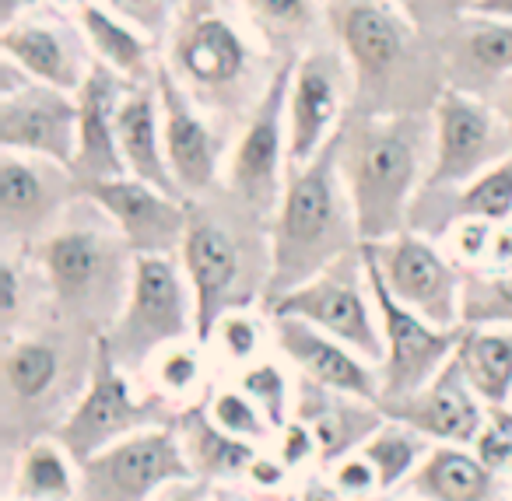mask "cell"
I'll return each instance as SVG.
<instances>
[{
    "mask_svg": "<svg viewBox=\"0 0 512 501\" xmlns=\"http://www.w3.org/2000/svg\"><path fill=\"white\" fill-rule=\"evenodd\" d=\"M327 32L351 71V113H432L446 92L439 36L414 25L393 0H323Z\"/></svg>",
    "mask_w": 512,
    "mask_h": 501,
    "instance_id": "cell-1",
    "label": "cell"
},
{
    "mask_svg": "<svg viewBox=\"0 0 512 501\" xmlns=\"http://www.w3.org/2000/svg\"><path fill=\"white\" fill-rule=\"evenodd\" d=\"M162 67L200 109L239 134L285 64L232 0H186L162 46Z\"/></svg>",
    "mask_w": 512,
    "mask_h": 501,
    "instance_id": "cell-2",
    "label": "cell"
},
{
    "mask_svg": "<svg viewBox=\"0 0 512 501\" xmlns=\"http://www.w3.org/2000/svg\"><path fill=\"white\" fill-rule=\"evenodd\" d=\"M432 169V113L358 116L337 134V172L355 207L362 246L411 225V207Z\"/></svg>",
    "mask_w": 512,
    "mask_h": 501,
    "instance_id": "cell-3",
    "label": "cell"
},
{
    "mask_svg": "<svg viewBox=\"0 0 512 501\" xmlns=\"http://www.w3.org/2000/svg\"><path fill=\"white\" fill-rule=\"evenodd\" d=\"M190 288L197 295L200 337L218 316L242 305H264L271 288V221L249 211L218 186L186 200V235L179 246Z\"/></svg>",
    "mask_w": 512,
    "mask_h": 501,
    "instance_id": "cell-4",
    "label": "cell"
},
{
    "mask_svg": "<svg viewBox=\"0 0 512 501\" xmlns=\"http://www.w3.org/2000/svg\"><path fill=\"white\" fill-rule=\"evenodd\" d=\"M29 253L50 288L53 312L88 333H106L127 302L137 263L113 218L81 190L60 225Z\"/></svg>",
    "mask_w": 512,
    "mask_h": 501,
    "instance_id": "cell-5",
    "label": "cell"
},
{
    "mask_svg": "<svg viewBox=\"0 0 512 501\" xmlns=\"http://www.w3.org/2000/svg\"><path fill=\"white\" fill-rule=\"evenodd\" d=\"M99 333L60 319L50 312L36 326L4 337L0 382H4V445L15 449V438L53 435L92 375Z\"/></svg>",
    "mask_w": 512,
    "mask_h": 501,
    "instance_id": "cell-6",
    "label": "cell"
},
{
    "mask_svg": "<svg viewBox=\"0 0 512 501\" xmlns=\"http://www.w3.org/2000/svg\"><path fill=\"white\" fill-rule=\"evenodd\" d=\"M362 249L355 207L337 172V137L306 165L288 172L285 197L271 218V288L267 302L306 284L334 260Z\"/></svg>",
    "mask_w": 512,
    "mask_h": 501,
    "instance_id": "cell-7",
    "label": "cell"
},
{
    "mask_svg": "<svg viewBox=\"0 0 512 501\" xmlns=\"http://www.w3.org/2000/svg\"><path fill=\"white\" fill-rule=\"evenodd\" d=\"M200 337L197 295L179 256H137L127 302L102 333L113 358L141 379L162 347Z\"/></svg>",
    "mask_w": 512,
    "mask_h": 501,
    "instance_id": "cell-8",
    "label": "cell"
},
{
    "mask_svg": "<svg viewBox=\"0 0 512 501\" xmlns=\"http://www.w3.org/2000/svg\"><path fill=\"white\" fill-rule=\"evenodd\" d=\"M172 421H176V410L165 400H158L137 375H130L113 358V351H109L99 333L85 393L78 396L71 414L60 421V428L53 435L67 445V452L78 463H85L88 456L109 449L120 438H130L144 428H158V424Z\"/></svg>",
    "mask_w": 512,
    "mask_h": 501,
    "instance_id": "cell-9",
    "label": "cell"
},
{
    "mask_svg": "<svg viewBox=\"0 0 512 501\" xmlns=\"http://www.w3.org/2000/svg\"><path fill=\"white\" fill-rule=\"evenodd\" d=\"M264 309L271 316L306 319L316 330L355 347L372 365L383 361V326H379L376 291H372V277L369 267H365L362 249L334 260L327 270L309 277L306 284L292 288L288 295L274 298Z\"/></svg>",
    "mask_w": 512,
    "mask_h": 501,
    "instance_id": "cell-10",
    "label": "cell"
},
{
    "mask_svg": "<svg viewBox=\"0 0 512 501\" xmlns=\"http://www.w3.org/2000/svg\"><path fill=\"white\" fill-rule=\"evenodd\" d=\"M288 71L285 64L260 99V106L249 113L239 127L225 162V186L239 204L271 221L285 197L288 172H292V144H288Z\"/></svg>",
    "mask_w": 512,
    "mask_h": 501,
    "instance_id": "cell-11",
    "label": "cell"
},
{
    "mask_svg": "<svg viewBox=\"0 0 512 501\" xmlns=\"http://www.w3.org/2000/svg\"><path fill=\"white\" fill-rule=\"evenodd\" d=\"M362 253L400 305L446 330L463 326V270L439 239L407 228L393 239L362 246Z\"/></svg>",
    "mask_w": 512,
    "mask_h": 501,
    "instance_id": "cell-12",
    "label": "cell"
},
{
    "mask_svg": "<svg viewBox=\"0 0 512 501\" xmlns=\"http://www.w3.org/2000/svg\"><path fill=\"white\" fill-rule=\"evenodd\" d=\"M197 480L186 463L176 421L120 438L81 463L78 501H155L169 487Z\"/></svg>",
    "mask_w": 512,
    "mask_h": 501,
    "instance_id": "cell-13",
    "label": "cell"
},
{
    "mask_svg": "<svg viewBox=\"0 0 512 501\" xmlns=\"http://www.w3.org/2000/svg\"><path fill=\"white\" fill-rule=\"evenodd\" d=\"M512 155V134L488 99L446 88L432 109V169L425 190H456Z\"/></svg>",
    "mask_w": 512,
    "mask_h": 501,
    "instance_id": "cell-14",
    "label": "cell"
},
{
    "mask_svg": "<svg viewBox=\"0 0 512 501\" xmlns=\"http://www.w3.org/2000/svg\"><path fill=\"white\" fill-rule=\"evenodd\" d=\"M351 71L334 39H323L288 71V144H292V169L306 165L341 134L351 113Z\"/></svg>",
    "mask_w": 512,
    "mask_h": 501,
    "instance_id": "cell-15",
    "label": "cell"
},
{
    "mask_svg": "<svg viewBox=\"0 0 512 501\" xmlns=\"http://www.w3.org/2000/svg\"><path fill=\"white\" fill-rule=\"evenodd\" d=\"M78 197L81 179L71 165L0 151V246L32 249L60 225Z\"/></svg>",
    "mask_w": 512,
    "mask_h": 501,
    "instance_id": "cell-16",
    "label": "cell"
},
{
    "mask_svg": "<svg viewBox=\"0 0 512 501\" xmlns=\"http://www.w3.org/2000/svg\"><path fill=\"white\" fill-rule=\"evenodd\" d=\"M365 267H369V260H365ZM369 277H372V291H376L379 326H383V361H379L383 396H379V403H390L400 400V396L418 393L421 386H428L453 361L463 337V326L446 330V326L428 323L418 312L400 305L386 291V284L379 281V274L372 267Z\"/></svg>",
    "mask_w": 512,
    "mask_h": 501,
    "instance_id": "cell-17",
    "label": "cell"
},
{
    "mask_svg": "<svg viewBox=\"0 0 512 501\" xmlns=\"http://www.w3.org/2000/svg\"><path fill=\"white\" fill-rule=\"evenodd\" d=\"M158 99H162V127H165V155L183 200L207 197L225 179V162L232 151L235 134L225 123L200 109L169 71L158 64L155 74Z\"/></svg>",
    "mask_w": 512,
    "mask_h": 501,
    "instance_id": "cell-18",
    "label": "cell"
},
{
    "mask_svg": "<svg viewBox=\"0 0 512 501\" xmlns=\"http://www.w3.org/2000/svg\"><path fill=\"white\" fill-rule=\"evenodd\" d=\"M0 53L22 64L39 85L74 95L95 67L78 15H64L46 4H36L8 29H0Z\"/></svg>",
    "mask_w": 512,
    "mask_h": 501,
    "instance_id": "cell-19",
    "label": "cell"
},
{
    "mask_svg": "<svg viewBox=\"0 0 512 501\" xmlns=\"http://www.w3.org/2000/svg\"><path fill=\"white\" fill-rule=\"evenodd\" d=\"M113 218L137 256H179L186 235V200L134 176L81 186Z\"/></svg>",
    "mask_w": 512,
    "mask_h": 501,
    "instance_id": "cell-20",
    "label": "cell"
},
{
    "mask_svg": "<svg viewBox=\"0 0 512 501\" xmlns=\"http://www.w3.org/2000/svg\"><path fill=\"white\" fill-rule=\"evenodd\" d=\"M0 151L74 165L78 151V95L32 81L0 99Z\"/></svg>",
    "mask_w": 512,
    "mask_h": 501,
    "instance_id": "cell-21",
    "label": "cell"
},
{
    "mask_svg": "<svg viewBox=\"0 0 512 501\" xmlns=\"http://www.w3.org/2000/svg\"><path fill=\"white\" fill-rule=\"evenodd\" d=\"M379 407L386 410V417L411 424L414 431H421L435 445H474L484 421H488V403L470 386L456 354L418 393L379 403Z\"/></svg>",
    "mask_w": 512,
    "mask_h": 501,
    "instance_id": "cell-22",
    "label": "cell"
},
{
    "mask_svg": "<svg viewBox=\"0 0 512 501\" xmlns=\"http://www.w3.org/2000/svg\"><path fill=\"white\" fill-rule=\"evenodd\" d=\"M274 344L278 354L295 368L299 379H309L316 386L337 389V393L376 400L383 396L379 386V365L348 347L344 340L316 330L313 323L295 316H274Z\"/></svg>",
    "mask_w": 512,
    "mask_h": 501,
    "instance_id": "cell-23",
    "label": "cell"
},
{
    "mask_svg": "<svg viewBox=\"0 0 512 501\" xmlns=\"http://www.w3.org/2000/svg\"><path fill=\"white\" fill-rule=\"evenodd\" d=\"M446 60V88L495 99V92L512 78V22L470 11L439 36Z\"/></svg>",
    "mask_w": 512,
    "mask_h": 501,
    "instance_id": "cell-24",
    "label": "cell"
},
{
    "mask_svg": "<svg viewBox=\"0 0 512 501\" xmlns=\"http://www.w3.org/2000/svg\"><path fill=\"white\" fill-rule=\"evenodd\" d=\"M130 92V81L95 64L85 85L78 88V151H74V176L85 183L127 176L120 155V106Z\"/></svg>",
    "mask_w": 512,
    "mask_h": 501,
    "instance_id": "cell-25",
    "label": "cell"
},
{
    "mask_svg": "<svg viewBox=\"0 0 512 501\" xmlns=\"http://www.w3.org/2000/svg\"><path fill=\"white\" fill-rule=\"evenodd\" d=\"M295 417L313 428L316 442H320V470H330L376 435V428L386 421V410L376 400H362V396L337 393V389L299 379Z\"/></svg>",
    "mask_w": 512,
    "mask_h": 501,
    "instance_id": "cell-26",
    "label": "cell"
},
{
    "mask_svg": "<svg viewBox=\"0 0 512 501\" xmlns=\"http://www.w3.org/2000/svg\"><path fill=\"white\" fill-rule=\"evenodd\" d=\"M463 218L512 221V155L456 190H421L407 228L428 239H442L449 225Z\"/></svg>",
    "mask_w": 512,
    "mask_h": 501,
    "instance_id": "cell-27",
    "label": "cell"
},
{
    "mask_svg": "<svg viewBox=\"0 0 512 501\" xmlns=\"http://www.w3.org/2000/svg\"><path fill=\"white\" fill-rule=\"evenodd\" d=\"M404 491L421 501H512V477L491 470L474 445H432Z\"/></svg>",
    "mask_w": 512,
    "mask_h": 501,
    "instance_id": "cell-28",
    "label": "cell"
},
{
    "mask_svg": "<svg viewBox=\"0 0 512 501\" xmlns=\"http://www.w3.org/2000/svg\"><path fill=\"white\" fill-rule=\"evenodd\" d=\"M116 130H120V155L123 165H127V176L144 179L151 186H162L169 193H179L169 169V155H165L162 99H158L155 81L130 85L127 99L120 106V127Z\"/></svg>",
    "mask_w": 512,
    "mask_h": 501,
    "instance_id": "cell-29",
    "label": "cell"
},
{
    "mask_svg": "<svg viewBox=\"0 0 512 501\" xmlns=\"http://www.w3.org/2000/svg\"><path fill=\"white\" fill-rule=\"evenodd\" d=\"M176 431L179 442H183L186 463H190L193 477L207 487L232 484L242 487L249 477V466L260 456V445H249L242 438L221 431L211 421V414L204 410V403L190 410H179L176 414Z\"/></svg>",
    "mask_w": 512,
    "mask_h": 501,
    "instance_id": "cell-30",
    "label": "cell"
},
{
    "mask_svg": "<svg viewBox=\"0 0 512 501\" xmlns=\"http://www.w3.org/2000/svg\"><path fill=\"white\" fill-rule=\"evenodd\" d=\"M232 4L281 64H292L330 36L323 0H232Z\"/></svg>",
    "mask_w": 512,
    "mask_h": 501,
    "instance_id": "cell-31",
    "label": "cell"
},
{
    "mask_svg": "<svg viewBox=\"0 0 512 501\" xmlns=\"http://www.w3.org/2000/svg\"><path fill=\"white\" fill-rule=\"evenodd\" d=\"M78 22L85 29L88 46H92L95 64H106L109 71L127 78L130 85L155 81L158 64H162V46L151 36H144L137 25L102 8L99 0H88L85 8L78 11Z\"/></svg>",
    "mask_w": 512,
    "mask_h": 501,
    "instance_id": "cell-32",
    "label": "cell"
},
{
    "mask_svg": "<svg viewBox=\"0 0 512 501\" xmlns=\"http://www.w3.org/2000/svg\"><path fill=\"white\" fill-rule=\"evenodd\" d=\"M218 372L221 368L214 361L211 347L204 344V337H190L162 347L148 361L141 382L179 414V410L197 407L211 396V389L218 386Z\"/></svg>",
    "mask_w": 512,
    "mask_h": 501,
    "instance_id": "cell-33",
    "label": "cell"
},
{
    "mask_svg": "<svg viewBox=\"0 0 512 501\" xmlns=\"http://www.w3.org/2000/svg\"><path fill=\"white\" fill-rule=\"evenodd\" d=\"M81 494V463L67 452L57 435L32 438L18 449L11 463L8 498L22 501H78Z\"/></svg>",
    "mask_w": 512,
    "mask_h": 501,
    "instance_id": "cell-34",
    "label": "cell"
},
{
    "mask_svg": "<svg viewBox=\"0 0 512 501\" xmlns=\"http://www.w3.org/2000/svg\"><path fill=\"white\" fill-rule=\"evenodd\" d=\"M463 375L488 407L512 403V326H463L456 347Z\"/></svg>",
    "mask_w": 512,
    "mask_h": 501,
    "instance_id": "cell-35",
    "label": "cell"
},
{
    "mask_svg": "<svg viewBox=\"0 0 512 501\" xmlns=\"http://www.w3.org/2000/svg\"><path fill=\"white\" fill-rule=\"evenodd\" d=\"M204 344L211 347L214 361H218L221 375H235L242 368L256 365V361L278 354L274 344V316L264 305H242V309H228L211 323L204 333Z\"/></svg>",
    "mask_w": 512,
    "mask_h": 501,
    "instance_id": "cell-36",
    "label": "cell"
},
{
    "mask_svg": "<svg viewBox=\"0 0 512 501\" xmlns=\"http://www.w3.org/2000/svg\"><path fill=\"white\" fill-rule=\"evenodd\" d=\"M432 445L435 442H428V438L421 435V431H414L411 424L386 417V421L376 428V435H372L358 452L376 466L379 487H383V491H404L407 480L414 477V470H418V466L425 463L428 452H432Z\"/></svg>",
    "mask_w": 512,
    "mask_h": 501,
    "instance_id": "cell-37",
    "label": "cell"
},
{
    "mask_svg": "<svg viewBox=\"0 0 512 501\" xmlns=\"http://www.w3.org/2000/svg\"><path fill=\"white\" fill-rule=\"evenodd\" d=\"M256 407L271 417L274 428H285L295 417V389H299V375L288 365L281 354H271V358L256 361V365L242 368V372L228 375Z\"/></svg>",
    "mask_w": 512,
    "mask_h": 501,
    "instance_id": "cell-38",
    "label": "cell"
},
{
    "mask_svg": "<svg viewBox=\"0 0 512 501\" xmlns=\"http://www.w3.org/2000/svg\"><path fill=\"white\" fill-rule=\"evenodd\" d=\"M204 410L211 414V421L218 424L221 431H228V435L242 438V442H249V445L267 449V445H274V438H278V428L271 424V417L256 407L232 379H225V375H221L218 386H214L211 396L204 400Z\"/></svg>",
    "mask_w": 512,
    "mask_h": 501,
    "instance_id": "cell-39",
    "label": "cell"
},
{
    "mask_svg": "<svg viewBox=\"0 0 512 501\" xmlns=\"http://www.w3.org/2000/svg\"><path fill=\"white\" fill-rule=\"evenodd\" d=\"M463 326H512V270L463 274Z\"/></svg>",
    "mask_w": 512,
    "mask_h": 501,
    "instance_id": "cell-40",
    "label": "cell"
},
{
    "mask_svg": "<svg viewBox=\"0 0 512 501\" xmlns=\"http://www.w3.org/2000/svg\"><path fill=\"white\" fill-rule=\"evenodd\" d=\"M102 8H109L113 15L127 18L130 25L151 36L158 46H165L172 25H176L179 11H183L186 0H99Z\"/></svg>",
    "mask_w": 512,
    "mask_h": 501,
    "instance_id": "cell-41",
    "label": "cell"
},
{
    "mask_svg": "<svg viewBox=\"0 0 512 501\" xmlns=\"http://www.w3.org/2000/svg\"><path fill=\"white\" fill-rule=\"evenodd\" d=\"M474 452L491 470L512 477V407H488V421L477 435Z\"/></svg>",
    "mask_w": 512,
    "mask_h": 501,
    "instance_id": "cell-42",
    "label": "cell"
},
{
    "mask_svg": "<svg viewBox=\"0 0 512 501\" xmlns=\"http://www.w3.org/2000/svg\"><path fill=\"white\" fill-rule=\"evenodd\" d=\"M414 25H421L432 36H442L449 25H456L460 18H467L470 11H477L481 0H393Z\"/></svg>",
    "mask_w": 512,
    "mask_h": 501,
    "instance_id": "cell-43",
    "label": "cell"
},
{
    "mask_svg": "<svg viewBox=\"0 0 512 501\" xmlns=\"http://www.w3.org/2000/svg\"><path fill=\"white\" fill-rule=\"evenodd\" d=\"M271 449L278 452L281 463H285L292 473L306 470V466H313V463L320 466V442H316L313 428H309L306 421H299V417H292V421L278 431Z\"/></svg>",
    "mask_w": 512,
    "mask_h": 501,
    "instance_id": "cell-44",
    "label": "cell"
},
{
    "mask_svg": "<svg viewBox=\"0 0 512 501\" xmlns=\"http://www.w3.org/2000/svg\"><path fill=\"white\" fill-rule=\"evenodd\" d=\"M327 477L334 480L351 501H365V498H372V494H383L376 466H372L362 452H351V456H344L341 463H334L327 470Z\"/></svg>",
    "mask_w": 512,
    "mask_h": 501,
    "instance_id": "cell-45",
    "label": "cell"
},
{
    "mask_svg": "<svg viewBox=\"0 0 512 501\" xmlns=\"http://www.w3.org/2000/svg\"><path fill=\"white\" fill-rule=\"evenodd\" d=\"M295 473L288 470L285 463H281L278 452H271V445L267 449H260V456L253 459V466H249V477L242 487H253V494H285L288 480H292Z\"/></svg>",
    "mask_w": 512,
    "mask_h": 501,
    "instance_id": "cell-46",
    "label": "cell"
},
{
    "mask_svg": "<svg viewBox=\"0 0 512 501\" xmlns=\"http://www.w3.org/2000/svg\"><path fill=\"white\" fill-rule=\"evenodd\" d=\"M295 501H351V498L330 477H323V473H313V477H306L299 484V491H295Z\"/></svg>",
    "mask_w": 512,
    "mask_h": 501,
    "instance_id": "cell-47",
    "label": "cell"
},
{
    "mask_svg": "<svg viewBox=\"0 0 512 501\" xmlns=\"http://www.w3.org/2000/svg\"><path fill=\"white\" fill-rule=\"evenodd\" d=\"M155 501H207V484H200V480H186V484H176L165 494H158Z\"/></svg>",
    "mask_w": 512,
    "mask_h": 501,
    "instance_id": "cell-48",
    "label": "cell"
},
{
    "mask_svg": "<svg viewBox=\"0 0 512 501\" xmlns=\"http://www.w3.org/2000/svg\"><path fill=\"white\" fill-rule=\"evenodd\" d=\"M491 106L498 109V116L505 120V127H509V134H512V78L505 81L502 88L495 92V99H491Z\"/></svg>",
    "mask_w": 512,
    "mask_h": 501,
    "instance_id": "cell-49",
    "label": "cell"
},
{
    "mask_svg": "<svg viewBox=\"0 0 512 501\" xmlns=\"http://www.w3.org/2000/svg\"><path fill=\"white\" fill-rule=\"evenodd\" d=\"M477 11H481V15L512 22V0H481V4H477Z\"/></svg>",
    "mask_w": 512,
    "mask_h": 501,
    "instance_id": "cell-50",
    "label": "cell"
},
{
    "mask_svg": "<svg viewBox=\"0 0 512 501\" xmlns=\"http://www.w3.org/2000/svg\"><path fill=\"white\" fill-rule=\"evenodd\" d=\"M207 501H256V498L242 494L239 487H232V484H221V487H207Z\"/></svg>",
    "mask_w": 512,
    "mask_h": 501,
    "instance_id": "cell-51",
    "label": "cell"
},
{
    "mask_svg": "<svg viewBox=\"0 0 512 501\" xmlns=\"http://www.w3.org/2000/svg\"><path fill=\"white\" fill-rule=\"evenodd\" d=\"M39 4H46V8H53V11H64V15H78L88 0H39Z\"/></svg>",
    "mask_w": 512,
    "mask_h": 501,
    "instance_id": "cell-52",
    "label": "cell"
},
{
    "mask_svg": "<svg viewBox=\"0 0 512 501\" xmlns=\"http://www.w3.org/2000/svg\"><path fill=\"white\" fill-rule=\"evenodd\" d=\"M365 501H421V498H414L411 491H383V494H372V498H365Z\"/></svg>",
    "mask_w": 512,
    "mask_h": 501,
    "instance_id": "cell-53",
    "label": "cell"
},
{
    "mask_svg": "<svg viewBox=\"0 0 512 501\" xmlns=\"http://www.w3.org/2000/svg\"><path fill=\"white\" fill-rule=\"evenodd\" d=\"M25 4H39V0H25Z\"/></svg>",
    "mask_w": 512,
    "mask_h": 501,
    "instance_id": "cell-54",
    "label": "cell"
},
{
    "mask_svg": "<svg viewBox=\"0 0 512 501\" xmlns=\"http://www.w3.org/2000/svg\"><path fill=\"white\" fill-rule=\"evenodd\" d=\"M8 501H22V498H8Z\"/></svg>",
    "mask_w": 512,
    "mask_h": 501,
    "instance_id": "cell-55",
    "label": "cell"
},
{
    "mask_svg": "<svg viewBox=\"0 0 512 501\" xmlns=\"http://www.w3.org/2000/svg\"><path fill=\"white\" fill-rule=\"evenodd\" d=\"M509 407H512V403H509Z\"/></svg>",
    "mask_w": 512,
    "mask_h": 501,
    "instance_id": "cell-56",
    "label": "cell"
}]
</instances>
